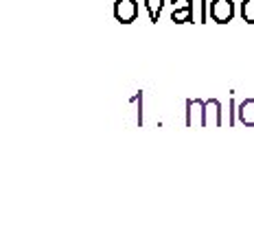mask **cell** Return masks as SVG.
Wrapping results in <instances>:
<instances>
[{"label": "cell", "mask_w": 254, "mask_h": 236, "mask_svg": "<svg viewBox=\"0 0 254 236\" xmlns=\"http://www.w3.org/2000/svg\"><path fill=\"white\" fill-rule=\"evenodd\" d=\"M187 7H193V0H171V11H176V9H187Z\"/></svg>", "instance_id": "cell-9"}, {"label": "cell", "mask_w": 254, "mask_h": 236, "mask_svg": "<svg viewBox=\"0 0 254 236\" xmlns=\"http://www.w3.org/2000/svg\"><path fill=\"white\" fill-rule=\"evenodd\" d=\"M114 18H116V22H121V24H131L138 18V2H136V0H116Z\"/></svg>", "instance_id": "cell-2"}, {"label": "cell", "mask_w": 254, "mask_h": 236, "mask_svg": "<svg viewBox=\"0 0 254 236\" xmlns=\"http://www.w3.org/2000/svg\"><path fill=\"white\" fill-rule=\"evenodd\" d=\"M171 20L176 24H190L193 22V7H187V9H176V11H171Z\"/></svg>", "instance_id": "cell-6"}, {"label": "cell", "mask_w": 254, "mask_h": 236, "mask_svg": "<svg viewBox=\"0 0 254 236\" xmlns=\"http://www.w3.org/2000/svg\"><path fill=\"white\" fill-rule=\"evenodd\" d=\"M208 13L217 24H228L235 18V2L232 0H213L208 4Z\"/></svg>", "instance_id": "cell-1"}, {"label": "cell", "mask_w": 254, "mask_h": 236, "mask_svg": "<svg viewBox=\"0 0 254 236\" xmlns=\"http://www.w3.org/2000/svg\"><path fill=\"white\" fill-rule=\"evenodd\" d=\"M239 120L246 127H254V98H246L239 105Z\"/></svg>", "instance_id": "cell-4"}, {"label": "cell", "mask_w": 254, "mask_h": 236, "mask_svg": "<svg viewBox=\"0 0 254 236\" xmlns=\"http://www.w3.org/2000/svg\"><path fill=\"white\" fill-rule=\"evenodd\" d=\"M202 22H206V18H208V7H206V0H202Z\"/></svg>", "instance_id": "cell-10"}, {"label": "cell", "mask_w": 254, "mask_h": 236, "mask_svg": "<svg viewBox=\"0 0 254 236\" xmlns=\"http://www.w3.org/2000/svg\"><path fill=\"white\" fill-rule=\"evenodd\" d=\"M195 116L199 120V127H206V101L202 98H189L187 101V125H195Z\"/></svg>", "instance_id": "cell-3"}, {"label": "cell", "mask_w": 254, "mask_h": 236, "mask_svg": "<svg viewBox=\"0 0 254 236\" xmlns=\"http://www.w3.org/2000/svg\"><path fill=\"white\" fill-rule=\"evenodd\" d=\"M145 2V7H147V11H149V20H151V24H156L158 20H160V11L165 9V4H167V0H160L158 4H151V0H142Z\"/></svg>", "instance_id": "cell-7"}, {"label": "cell", "mask_w": 254, "mask_h": 236, "mask_svg": "<svg viewBox=\"0 0 254 236\" xmlns=\"http://www.w3.org/2000/svg\"><path fill=\"white\" fill-rule=\"evenodd\" d=\"M208 116H213L215 127H221V103L217 98H208L206 101V120H208Z\"/></svg>", "instance_id": "cell-5"}, {"label": "cell", "mask_w": 254, "mask_h": 236, "mask_svg": "<svg viewBox=\"0 0 254 236\" xmlns=\"http://www.w3.org/2000/svg\"><path fill=\"white\" fill-rule=\"evenodd\" d=\"M239 15L243 18V22L254 24V0H243L239 7Z\"/></svg>", "instance_id": "cell-8"}]
</instances>
